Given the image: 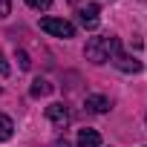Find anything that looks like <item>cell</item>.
Here are the masks:
<instances>
[{
	"label": "cell",
	"mask_w": 147,
	"mask_h": 147,
	"mask_svg": "<svg viewBox=\"0 0 147 147\" xmlns=\"http://www.w3.org/2000/svg\"><path fill=\"white\" fill-rule=\"evenodd\" d=\"M78 147H101L98 130H81L78 133Z\"/></svg>",
	"instance_id": "7"
},
{
	"label": "cell",
	"mask_w": 147,
	"mask_h": 147,
	"mask_svg": "<svg viewBox=\"0 0 147 147\" xmlns=\"http://www.w3.org/2000/svg\"><path fill=\"white\" fill-rule=\"evenodd\" d=\"M113 63H115L121 72H138V69H141V61H136V58H130V55H121V52L113 58Z\"/></svg>",
	"instance_id": "5"
},
{
	"label": "cell",
	"mask_w": 147,
	"mask_h": 147,
	"mask_svg": "<svg viewBox=\"0 0 147 147\" xmlns=\"http://www.w3.org/2000/svg\"><path fill=\"white\" fill-rule=\"evenodd\" d=\"M46 118L52 121L55 130H66V127H69V110H66L63 104H49V107H46Z\"/></svg>",
	"instance_id": "3"
},
{
	"label": "cell",
	"mask_w": 147,
	"mask_h": 147,
	"mask_svg": "<svg viewBox=\"0 0 147 147\" xmlns=\"http://www.w3.org/2000/svg\"><path fill=\"white\" fill-rule=\"evenodd\" d=\"M12 12V0H0V18H6Z\"/></svg>",
	"instance_id": "12"
},
{
	"label": "cell",
	"mask_w": 147,
	"mask_h": 147,
	"mask_svg": "<svg viewBox=\"0 0 147 147\" xmlns=\"http://www.w3.org/2000/svg\"><path fill=\"white\" fill-rule=\"evenodd\" d=\"M12 133H15V124H12V118L0 113V141H9V138H12Z\"/></svg>",
	"instance_id": "9"
},
{
	"label": "cell",
	"mask_w": 147,
	"mask_h": 147,
	"mask_svg": "<svg viewBox=\"0 0 147 147\" xmlns=\"http://www.w3.org/2000/svg\"><path fill=\"white\" fill-rule=\"evenodd\" d=\"M9 72H12V69H9V63H6V55H3V52H0V75H3V78H6V75H9Z\"/></svg>",
	"instance_id": "11"
},
{
	"label": "cell",
	"mask_w": 147,
	"mask_h": 147,
	"mask_svg": "<svg viewBox=\"0 0 147 147\" xmlns=\"http://www.w3.org/2000/svg\"><path fill=\"white\" fill-rule=\"evenodd\" d=\"M98 6L95 3H90V6H84L81 12H78V18H81V23H84V29H95L98 26Z\"/></svg>",
	"instance_id": "4"
},
{
	"label": "cell",
	"mask_w": 147,
	"mask_h": 147,
	"mask_svg": "<svg viewBox=\"0 0 147 147\" xmlns=\"http://www.w3.org/2000/svg\"><path fill=\"white\" fill-rule=\"evenodd\" d=\"M84 107H87L90 113H107V110H110V98H104V95H87Z\"/></svg>",
	"instance_id": "6"
},
{
	"label": "cell",
	"mask_w": 147,
	"mask_h": 147,
	"mask_svg": "<svg viewBox=\"0 0 147 147\" xmlns=\"http://www.w3.org/2000/svg\"><path fill=\"white\" fill-rule=\"evenodd\" d=\"M118 52H121V43H118V38H113V35L92 38V40L87 43V49H84L87 61H92V63H107V61H113Z\"/></svg>",
	"instance_id": "1"
},
{
	"label": "cell",
	"mask_w": 147,
	"mask_h": 147,
	"mask_svg": "<svg viewBox=\"0 0 147 147\" xmlns=\"http://www.w3.org/2000/svg\"><path fill=\"white\" fill-rule=\"evenodd\" d=\"M40 29L46 35H52V38H72V35H75V26H72L66 18H43Z\"/></svg>",
	"instance_id": "2"
},
{
	"label": "cell",
	"mask_w": 147,
	"mask_h": 147,
	"mask_svg": "<svg viewBox=\"0 0 147 147\" xmlns=\"http://www.w3.org/2000/svg\"><path fill=\"white\" fill-rule=\"evenodd\" d=\"M52 147H72V144H69V141H66V138H58V141H55V144H52Z\"/></svg>",
	"instance_id": "14"
},
{
	"label": "cell",
	"mask_w": 147,
	"mask_h": 147,
	"mask_svg": "<svg viewBox=\"0 0 147 147\" xmlns=\"http://www.w3.org/2000/svg\"><path fill=\"white\" fill-rule=\"evenodd\" d=\"M18 61H20V69H29V55H26L23 49L18 52Z\"/></svg>",
	"instance_id": "13"
},
{
	"label": "cell",
	"mask_w": 147,
	"mask_h": 147,
	"mask_svg": "<svg viewBox=\"0 0 147 147\" xmlns=\"http://www.w3.org/2000/svg\"><path fill=\"white\" fill-rule=\"evenodd\" d=\"M26 3H29L32 9H38V12H46V9L52 6V0H26Z\"/></svg>",
	"instance_id": "10"
},
{
	"label": "cell",
	"mask_w": 147,
	"mask_h": 147,
	"mask_svg": "<svg viewBox=\"0 0 147 147\" xmlns=\"http://www.w3.org/2000/svg\"><path fill=\"white\" fill-rule=\"evenodd\" d=\"M49 92H52V84L43 81V78L32 81V87H29V95H32V98H40V95H49Z\"/></svg>",
	"instance_id": "8"
}]
</instances>
